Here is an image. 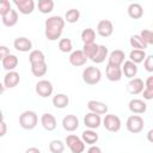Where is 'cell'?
I'll use <instances>...</instances> for the list:
<instances>
[{
  "label": "cell",
  "instance_id": "39",
  "mask_svg": "<svg viewBox=\"0 0 153 153\" xmlns=\"http://www.w3.org/2000/svg\"><path fill=\"white\" fill-rule=\"evenodd\" d=\"M11 8V2L8 0H0V17L6 14Z\"/></svg>",
  "mask_w": 153,
  "mask_h": 153
},
{
  "label": "cell",
  "instance_id": "32",
  "mask_svg": "<svg viewBox=\"0 0 153 153\" xmlns=\"http://www.w3.org/2000/svg\"><path fill=\"white\" fill-rule=\"evenodd\" d=\"M146 51L145 50H137V49H133L129 54V61L134 62L135 65L143 62V60L146 59Z\"/></svg>",
  "mask_w": 153,
  "mask_h": 153
},
{
  "label": "cell",
  "instance_id": "38",
  "mask_svg": "<svg viewBox=\"0 0 153 153\" xmlns=\"http://www.w3.org/2000/svg\"><path fill=\"white\" fill-rule=\"evenodd\" d=\"M139 36L141 37V39H142L147 45H152V44H153V33H152L151 30L143 29V30H141V32L139 33Z\"/></svg>",
  "mask_w": 153,
  "mask_h": 153
},
{
  "label": "cell",
  "instance_id": "46",
  "mask_svg": "<svg viewBox=\"0 0 153 153\" xmlns=\"http://www.w3.org/2000/svg\"><path fill=\"white\" fill-rule=\"evenodd\" d=\"M4 92H5V86H4V84L0 81V96H1Z\"/></svg>",
  "mask_w": 153,
  "mask_h": 153
},
{
  "label": "cell",
  "instance_id": "28",
  "mask_svg": "<svg viewBox=\"0 0 153 153\" xmlns=\"http://www.w3.org/2000/svg\"><path fill=\"white\" fill-rule=\"evenodd\" d=\"M129 44L133 49H137V50H146L147 49V44L141 39V37L139 35H133L129 38Z\"/></svg>",
  "mask_w": 153,
  "mask_h": 153
},
{
  "label": "cell",
  "instance_id": "31",
  "mask_svg": "<svg viewBox=\"0 0 153 153\" xmlns=\"http://www.w3.org/2000/svg\"><path fill=\"white\" fill-rule=\"evenodd\" d=\"M94 39H96V31L91 27H87V29H84L82 32H81V41L84 44H91V43H94Z\"/></svg>",
  "mask_w": 153,
  "mask_h": 153
},
{
  "label": "cell",
  "instance_id": "37",
  "mask_svg": "<svg viewBox=\"0 0 153 153\" xmlns=\"http://www.w3.org/2000/svg\"><path fill=\"white\" fill-rule=\"evenodd\" d=\"M59 50L61 53H71L73 50V43L69 38H61L59 41Z\"/></svg>",
  "mask_w": 153,
  "mask_h": 153
},
{
  "label": "cell",
  "instance_id": "41",
  "mask_svg": "<svg viewBox=\"0 0 153 153\" xmlns=\"http://www.w3.org/2000/svg\"><path fill=\"white\" fill-rule=\"evenodd\" d=\"M10 53V49L6 47V45H0V61H2Z\"/></svg>",
  "mask_w": 153,
  "mask_h": 153
},
{
  "label": "cell",
  "instance_id": "24",
  "mask_svg": "<svg viewBox=\"0 0 153 153\" xmlns=\"http://www.w3.org/2000/svg\"><path fill=\"white\" fill-rule=\"evenodd\" d=\"M53 105L56 109H65L69 104V97L65 93H57L53 97Z\"/></svg>",
  "mask_w": 153,
  "mask_h": 153
},
{
  "label": "cell",
  "instance_id": "20",
  "mask_svg": "<svg viewBox=\"0 0 153 153\" xmlns=\"http://www.w3.org/2000/svg\"><path fill=\"white\" fill-rule=\"evenodd\" d=\"M105 74H106L108 80H110V81H120L122 79V69H121V67L111 66L109 63L106 65Z\"/></svg>",
  "mask_w": 153,
  "mask_h": 153
},
{
  "label": "cell",
  "instance_id": "3",
  "mask_svg": "<svg viewBox=\"0 0 153 153\" xmlns=\"http://www.w3.org/2000/svg\"><path fill=\"white\" fill-rule=\"evenodd\" d=\"M102 79V72L98 67L90 66L82 71V80L87 85H96Z\"/></svg>",
  "mask_w": 153,
  "mask_h": 153
},
{
  "label": "cell",
  "instance_id": "21",
  "mask_svg": "<svg viewBox=\"0 0 153 153\" xmlns=\"http://www.w3.org/2000/svg\"><path fill=\"white\" fill-rule=\"evenodd\" d=\"M1 20H2V24L7 27L14 26L18 23V12H17V10L11 8L6 14H4L1 17Z\"/></svg>",
  "mask_w": 153,
  "mask_h": 153
},
{
  "label": "cell",
  "instance_id": "48",
  "mask_svg": "<svg viewBox=\"0 0 153 153\" xmlns=\"http://www.w3.org/2000/svg\"><path fill=\"white\" fill-rule=\"evenodd\" d=\"M1 122H4V114H2V111L0 110V123Z\"/></svg>",
  "mask_w": 153,
  "mask_h": 153
},
{
  "label": "cell",
  "instance_id": "40",
  "mask_svg": "<svg viewBox=\"0 0 153 153\" xmlns=\"http://www.w3.org/2000/svg\"><path fill=\"white\" fill-rule=\"evenodd\" d=\"M143 67L147 72H149V73L153 72V56L152 55L146 56V59L143 60Z\"/></svg>",
  "mask_w": 153,
  "mask_h": 153
},
{
  "label": "cell",
  "instance_id": "43",
  "mask_svg": "<svg viewBox=\"0 0 153 153\" xmlns=\"http://www.w3.org/2000/svg\"><path fill=\"white\" fill-rule=\"evenodd\" d=\"M6 133H7V124L5 122H1L0 123V137L5 136Z\"/></svg>",
  "mask_w": 153,
  "mask_h": 153
},
{
  "label": "cell",
  "instance_id": "25",
  "mask_svg": "<svg viewBox=\"0 0 153 153\" xmlns=\"http://www.w3.org/2000/svg\"><path fill=\"white\" fill-rule=\"evenodd\" d=\"M98 139H99L98 134H97L94 130H92V129H86V130H84L82 134H81V140H82V142H84V143H87V145H90V146L97 143Z\"/></svg>",
  "mask_w": 153,
  "mask_h": 153
},
{
  "label": "cell",
  "instance_id": "27",
  "mask_svg": "<svg viewBox=\"0 0 153 153\" xmlns=\"http://www.w3.org/2000/svg\"><path fill=\"white\" fill-rule=\"evenodd\" d=\"M108 55H109V49L104 44H99L98 45V50H97L96 55L93 56L92 61L94 63H102V62L105 61V59L108 57Z\"/></svg>",
  "mask_w": 153,
  "mask_h": 153
},
{
  "label": "cell",
  "instance_id": "4",
  "mask_svg": "<svg viewBox=\"0 0 153 153\" xmlns=\"http://www.w3.org/2000/svg\"><path fill=\"white\" fill-rule=\"evenodd\" d=\"M143 127H145V121L140 115H131L127 118L126 128L128 131L133 134H137L143 130Z\"/></svg>",
  "mask_w": 153,
  "mask_h": 153
},
{
  "label": "cell",
  "instance_id": "11",
  "mask_svg": "<svg viewBox=\"0 0 153 153\" xmlns=\"http://www.w3.org/2000/svg\"><path fill=\"white\" fill-rule=\"evenodd\" d=\"M128 109L130 112H133L135 115H140V114H145L147 111V104L142 99L134 98V99H130V102L128 103Z\"/></svg>",
  "mask_w": 153,
  "mask_h": 153
},
{
  "label": "cell",
  "instance_id": "19",
  "mask_svg": "<svg viewBox=\"0 0 153 153\" xmlns=\"http://www.w3.org/2000/svg\"><path fill=\"white\" fill-rule=\"evenodd\" d=\"M13 47L18 51L26 53V51H30L32 49V42L26 37H17L13 41Z\"/></svg>",
  "mask_w": 153,
  "mask_h": 153
},
{
  "label": "cell",
  "instance_id": "12",
  "mask_svg": "<svg viewBox=\"0 0 153 153\" xmlns=\"http://www.w3.org/2000/svg\"><path fill=\"white\" fill-rule=\"evenodd\" d=\"M143 88H145V84L141 78H133L127 84V91L130 94H139L143 91Z\"/></svg>",
  "mask_w": 153,
  "mask_h": 153
},
{
  "label": "cell",
  "instance_id": "17",
  "mask_svg": "<svg viewBox=\"0 0 153 153\" xmlns=\"http://www.w3.org/2000/svg\"><path fill=\"white\" fill-rule=\"evenodd\" d=\"M41 124L42 127L48 130V131H53L56 129V126H57V122H56V118L54 115L49 114V112H45L41 116Z\"/></svg>",
  "mask_w": 153,
  "mask_h": 153
},
{
  "label": "cell",
  "instance_id": "9",
  "mask_svg": "<svg viewBox=\"0 0 153 153\" xmlns=\"http://www.w3.org/2000/svg\"><path fill=\"white\" fill-rule=\"evenodd\" d=\"M114 32L112 22L109 19H103L97 24V33L102 37H109Z\"/></svg>",
  "mask_w": 153,
  "mask_h": 153
},
{
  "label": "cell",
  "instance_id": "1",
  "mask_svg": "<svg viewBox=\"0 0 153 153\" xmlns=\"http://www.w3.org/2000/svg\"><path fill=\"white\" fill-rule=\"evenodd\" d=\"M65 19L60 16H51L44 23V35L49 41H57L65 29Z\"/></svg>",
  "mask_w": 153,
  "mask_h": 153
},
{
  "label": "cell",
  "instance_id": "18",
  "mask_svg": "<svg viewBox=\"0 0 153 153\" xmlns=\"http://www.w3.org/2000/svg\"><path fill=\"white\" fill-rule=\"evenodd\" d=\"M62 127L66 131H74L79 128V120L75 115H66L62 118Z\"/></svg>",
  "mask_w": 153,
  "mask_h": 153
},
{
  "label": "cell",
  "instance_id": "13",
  "mask_svg": "<svg viewBox=\"0 0 153 153\" xmlns=\"http://www.w3.org/2000/svg\"><path fill=\"white\" fill-rule=\"evenodd\" d=\"M20 81V75L18 72L16 71H11V72H7L4 76V86L5 88H13L16 87Z\"/></svg>",
  "mask_w": 153,
  "mask_h": 153
},
{
  "label": "cell",
  "instance_id": "22",
  "mask_svg": "<svg viewBox=\"0 0 153 153\" xmlns=\"http://www.w3.org/2000/svg\"><path fill=\"white\" fill-rule=\"evenodd\" d=\"M86 61H87V59L85 57V55L82 54L81 50H74L69 55V63L74 67L84 66L86 63Z\"/></svg>",
  "mask_w": 153,
  "mask_h": 153
},
{
  "label": "cell",
  "instance_id": "15",
  "mask_svg": "<svg viewBox=\"0 0 153 153\" xmlns=\"http://www.w3.org/2000/svg\"><path fill=\"white\" fill-rule=\"evenodd\" d=\"M102 123V118H100V115H97V114H93V112H88L85 115L84 117V124L88 128V129H97L99 128Z\"/></svg>",
  "mask_w": 153,
  "mask_h": 153
},
{
  "label": "cell",
  "instance_id": "23",
  "mask_svg": "<svg viewBox=\"0 0 153 153\" xmlns=\"http://www.w3.org/2000/svg\"><path fill=\"white\" fill-rule=\"evenodd\" d=\"M1 63H2V68H4L5 71L11 72V71H14V69L17 68V66H18V63H19V60H18V57H17L16 55L8 54V55L1 61Z\"/></svg>",
  "mask_w": 153,
  "mask_h": 153
},
{
  "label": "cell",
  "instance_id": "2",
  "mask_svg": "<svg viewBox=\"0 0 153 153\" xmlns=\"http://www.w3.org/2000/svg\"><path fill=\"white\" fill-rule=\"evenodd\" d=\"M38 123V116L32 110H26L19 116V124L25 130H32Z\"/></svg>",
  "mask_w": 153,
  "mask_h": 153
},
{
  "label": "cell",
  "instance_id": "36",
  "mask_svg": "<svg viewBox=\"0 0 153 153\" xmlns=\"http://www.w3.org/2000/svg\"><path fill=\"white\" fill-rule=\"evenodd\" d=\"M49 151L51 153H63L65 143L61 140H51L49 142Z\"/></svg>",
  "mask_w": 153,
  "mask_h": 153
},
{
  "label": "cell",
  "instance_id": "5",
  "mask_svg": "<svg viewBox=\"0 0 153 153\" xmlns=\"http://www.w3.org/2000/svg\"><path fill=\"white\" fill-rule=\"evenodd\" d=\"M103 126L108 131L116 133V131H118L121 129L122 123H121V120H120V117L117 115L108 114V115H105V117L103 120Z\"/></svg>",
  "mask_w": 153,
  "mask_h": 153
},
{
  "label": "cell",
  "instance_id": "42",
  "mask_svg": "<svg viewBox=\"0 0 153 153\" xmlns=\"http://www.w3.org/2000/svg\"><path fill=\"white\" fill-rule=\"evenodd\" d=\"M142 93H143V99H146V100H151V99H153V90L143 88Z\"/></svg>",
  "mask_w": 153,
  "mask_h": 153
},
{
  "label": "cell",
  "instance_id": "35",
  "mask_svg": "<svg viewBox=\"0 0 153 153\" xmlns=\"http://www.w3.org/2000/svg\"><path fill=\"white\" fill-rule=\"evenodd\" d=\"M79 18H80V12H79V10H76V8H71V10H68V11L66 12V14H65V22L71 23V24L76 23V22L79 20Z\"/></svg>",
  "mask_w": 153,
  "mask_h": 153
},
{
  "label": "cell",
  "instance_id": "45",
  "mask_svg": "<svg viewBox=\"0 0 153 153\" xmlns=\"http://www.w3.org/2000/svg\"><path fill=\"white\" fill-rule=\"evenodd\" d=\"M25 153H41V151L37 147H30V148H27L25 151Z\"/></svg>",
  "mask_w": 153,
  "mask_h": 153
},
{
  "label": "cell",
  "instance_id": "6",
  "mask_svg": "<svg viewBox=\"0 0 153 153\" xmlns=\"http://www.w3.org/2000/svg\"><path fill=\"white\" fill-rule=\"evenodd\" d=\"M66 143L72 153H82L85 149V143L82 142V140L74 134H69L66 137Z\"/></svg>",
  "mask_w": 153,
  "mask_h": 153
},
{
  "label": "cell",
  "instance_id": "14",
  "mask_svg": "<svg viewBox=\"0 0 153 153\" xmlns=\"http://www.w3.org/2000/svg\"><path fill=\"white\" fill-rule=\"evenodd\" d=\"M87 109L90 110V112H93L97 115H105L109 110L105 103L99 102V100H93V99L87 102Z\"/></svg>",
  "mask_w": 153,
  "mask_h": 153
},
{
  "label": "cell",
  "instance_id": "29",
  "mask_svg": "<svg viewBox=\"0 0 153 153\" xmlns=\"http://www.w3.org/2000/svg\"><path fill=\"white\" fill-rule=\"evenodd\" d=\"M48 71V65L47 62H39V63H33L31 65V73L35 75V76H43L45 75Z\"/></svg>",
  "mask_w": 153,
  "mask_h": 153
},
{
  "label": "cell",
  "instance_id": "44",
  "mask_svg": "<svg viewBox=\"0 0 153 153\" xmlns=\"http://www.w3.org/2000/svg\"><path fill=\"white\" fill-rule=\"evenodd\" d=\"M87 153H102V149L100 147L96 146V145H92L88 149H87Z\"/></svg>",
  "mask_w": 153,
  "mask_h": 153
},
{
  "label": "cell",
  "instance_id": "33",
  "mask_svg": "<svg viewBox=\"0 0 153 153\" xmlns=\"http://www.w3.org/2000/svg\"><path fill=\"white\" fill-rule=\"evenodd\" d=\"M98 45H99V44H97V43L84 44V47H82L81 51H82V54L85 55V57H86V59L92 60V59H93V56L96 55L97 50H98Z\"/></svg>",
  "mask_w": 153,
  "mask_h": 153
},
{
  "label": "cell",
  "instance_id": "8",
  "mask_svg": "<svg viewBox=\"0 0 153 153\" xmlns=\"http://www.w3.org/2000/svg\"><path fill=\"white\" fill-rule=\"evenodd\" d=\"M13 4L22 14H31L35 10L33 0H14Z\"/></svg>",
  "mask_w": 153,
  "mask_h": 153
},
{
  "label": "cell",
  "instance_id": "47",
  "mask_svg": "<svg viewBox=\"0 0 153 153\" xmlns=\"http://www.w3.org/2000/svg\"><path fill=\"white\" fill-rule=\"evenodd\" d=\"M152 133H153V130H152V129H151V130L147 133V137H148V140H149L151 142H152Z\"/></svg>",
  "mask_w": 153,
  "mask_h": 153
},
{
  "label": "cell",
  "instance_id": "26",
  "mask_svg": "<svg viewBox=\"0 0 153 153\" xmlns=\"http://www.w3.org/2000/svg\"><path fill=\"white\" fill-rule=\"evenodd\" d=\"M127 12H128V16L133 19H140L142 16H143V10H142V6L140 4H136V2H133L128 6L127 8Z\"/></svg>",
  "mask_w": 153,
  "mask_h": 153
},
{
  "label": "cell",
  "instance_id": "34",
  "mask_svg": "<svg viewBox=\"0 0 153 153\" xmlns=\"http://www.w3.org/2000/svg\"><path fill=\"white\" fill-rule=\"evenodd\" d=\"M29 61H30V65L39 63V62H45V56H44V54H43L42 50L35 49V50H31L30 51Z\"/></svg>",
  "mask_w": 153,
  "mask_h": 153
},
{
  "label": "cell",
  "instance_id": "7",
  "mask_svg": "<svg viewBox=\"0 0 153 153\" xmlns=\"http://www.w3.org/2000/svg\"><path fill=\"white\" fill-rule=\"evenodd\" d=\"M35 91L36 93L42 97V98H48L49 96L53 94V91H54V86L53 84L49 81V80H39L37 84H36V87H35Z\"/></svg>",
  "mask_w": 153,
  "mask_h": 153
},
{
  "label": "cell",
  "instance_id": "16",
  "mask_svg": "<svg viewBox=\"0 0 153 153\" xmlns=\"http://www.w3.org/2000/svg\"><path fill=\"white\" fill-rule=\"evenodd\" d=\"M121 69H122V75H124L126 78L128 79H133L136 76L137 74V65H135L134 62L131 61H124L121 66Z\"/></svg>",
  "mask_w": 153,
  "mask_h": 153
},
{
  "label": "cell",
  "instance_id": "10",
  "mask_svg": "<svg viewBox=\"0 0 153 153\" xmlns=\"http://www.w3.org/2000/svg\"><path fill=\"white\" fill-rule=\"evenodd\" d=\"M124 59H126L124 51L121 50V49H115V50H112V51L108 55V63L111 65V66L121 67L122 63L124 62Z\"/></svg>",
  "mask_w": 153,
  "mask_h": 153
},
{
  "label": "cell",
  "instance_id": "30",
  "mask_svg": "<svg viewBox=\"0 0 153 153\" xmlns=\"http://www.w3.org/2000/svg\"><path fill=\"white\" fill-rule=\"evenodd\" d=\"M37 7L41 13L48 14L54 10V1L53 0H38Z\"/></svg>",
  "mask_w": 153,
  "mask_h": 153
}]
</instances>
